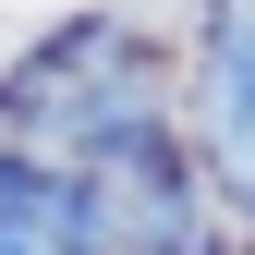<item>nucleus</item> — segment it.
<instances>
[{"label": "nucleus", "instance_id": "f03ea898", "mask_svg": "<svg viewBox=\"0 0 255 255\" xmlns=\"http://www.w3.org/2000/svg\"><path fill=\"white\" fill-rule=\"evenodd\" d=\"M207 158L255 207V0H207Z\"/></svg>", "mask_w": 255, "mask_h": 255}, {"label": "nucleus", "instance_id": "f257e3e1", "mask_svg": "<svg viewBox=\"0 0 255 255\" xmlns=\"http://www.w3.org/2000/svg\"><path fill=\"white\" fill-rule=\"evenodd\" d=\"M0 255H110L98 182L49 158H0Z\"/></svg>", "mask_w": 255, "mask_h": 255}, {"label": "nucleus", "instance_id": "7ed1b4c3", "mask_svg": "<svg viewBox=\"0 0 255 255\" xmlns=\"http://www.w3.org/2000/svg\"><path fill=\"white\" fill-rule=\"evenodd\" d=\"M182 255H207V243H182Z\"/></svg>", "mask_w": 255, "mask_h": 255}]
</instances>
